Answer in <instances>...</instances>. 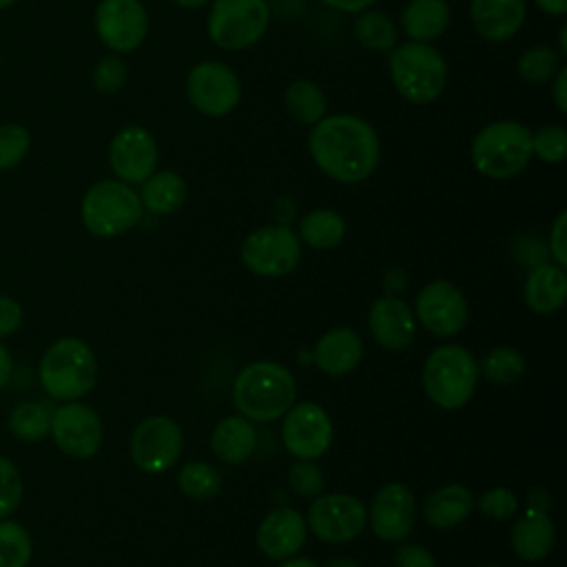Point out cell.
Here are the masks:
<instances>
[{"instance_id":"6da1fadb","label":"cell","mask_w":567,"mask_h":567,"mask_svg":"<svg viewBox=\"0 0 567 567\" xmlns=\"http://www.w3.org/2000/svg\"><path fill=\"white\" fill-rule=\"evenodd\" d=\"M308 151L319 171L341 184L368 179L374 173L381 155L379 137L372 124L350 113L321 117L317 124H312Z\"/></svg>"},{"instance_id":"7a4b0ae2","label":"cell","mask_w":567,"mask_h":567,"mask_svg":"<svg viewBox=\"0 0 567 567\" xmlns=\"http://www.w3.org/2000/svg\"><path fill=\"white\" fill-rule=\"evenodd\" d=\"M297 399L292 372L277 361H252L239 370L233 383V401L248 421H275Z\"/></svg>"},{"instance_id":"3957f363","label":"cell","mask_w":567,"mask_h":567,"mask_svg":"<svg viewBox=\"0 0 567 567\" xmlns=\"http://www.w3.org/2000/svg\"><path fill=\"white\" fill-rule=\"evenodd\" d=\"M97 361L93 350L75 337L53 341L40 359V383L55 401H78L93 390Z\"/></svg>"},{"instance_id":"277c9868","label":"cell","mask_w":567,"mask_h":567,"mask_svg":"<svg viewBox=\"0 0 567 567\" xmlns=\"http://www.w3.org/2000/svg\"><path fill=\"white\" fill-rule=\"evenodd\" d=\"M470 157L489 179L516 177L532 159V131L514 120L489 122L472 140Z\"/></svg>"},{"instance_id":"5b68a950","label":"cell","mask_w":567,"mask_h":567,"mask_svg":"<svg viewBox=\"0 0 567 567\" xmlns=\"http://www.w3.org/2000/svg\"><path fill=\"white\" fill-rule=\"evenodd\" d=\"M421 383L434 405L458 410L474 396L478 363L472 352L458 343L439 346L423 363Z\"/></svg>"},{"instance_id":"8992f818","label":"cell","mask_w":567,"mask_h":567,"mask_svg":"<svg viewBox=\"0 0 567 567\" xmlns=\"http://www.w3.org/2000/svg\"><path fill=\"white\" fill-rule=\"evenodd\" d=\"M390 78L401 97L412 104H427L443 93L447 64L427 42L410 40L392 49Z\"/></svg>"},{"instance_id":"52a82bcc","label":"cell","mask_w":567,"mask_h":567,"mask_svg":"<svg viewBox=\"0 0 567 567\" xmlns=\"http://www.w3.org/2000/svg\"><path fill=\"white\" fill-rule=\"evenodd\" d=\"M142 199L120 179H102L89 186L82 197L80 215L84 228L102 239L124 235L142 219Z\"/></svg>"},{"instance_id":"ba28073f","label":"cell","mask_w":567,"mask_h":567,"mask_svg":"<svg viewBox=\"0 0 567 567\" xmlns=\"http://www.w3.org/2000/svg\"><path fill=\"white\" fill-rule=\"evenodd\" d=\"M270 9L266 0H213L208 11V38L226 51L252 47L268 29Z\"/></svg>"},{"instance_id":"9c48e42d","label":"cell","mask_w":567,"mask_h":567,"mask_svg":"<svg viewBox=\"0 0 567 567\" xmlns=\"http://www.w3.org/2000/svg\"><path fill=\"white\" fill-rule=\"evenodd\" d=\"M244 266L259 277H284L301 259V239L286 224H270L252 230L241 241Z\"/></svg>"},{"instance_id":"30bf717a","label":"cell","mask_w":567,"mask_h":567,"mask_svg":"<svg viewBox=\"0 0 567 567\" xmlns=\"http://www.w3.org/2000/svg\"><path fill=\"white\" fill-rule=\"evenodd\" d=\"M184 447V434L177 421L164 414L142 419L131 434V458L146 474L171 470Z\"/></svg>"},{"instance_id":"8fae6325","label":"cell","mask_w":567,"mask_h":567,"mask_svg":"<svg viewBox=\"0 0 567 567\" xmlns=\"http://www.w3.org/2000/svg\"><path fill=\"white\" fill-rule=\"evenodd\" d=\"M188 102L208 117L228 115L241 97V84L237 73L217 60L199 62L186 78Z\"/></svg>"},{"instance_id":"7c38bea8","label":"cell","mask_w":567,"mask_h":567,"mask_svg":"<svg viewBox=\"0 0 567 567\" xmlns=\"http://www.w3.org/2000/svg\"><path fill=\"white\" fill-rule=\"evenodd\" d=\"M306 525L319 540L348 543L354 540L368 525V509L350 494H317L308 507Z\"/></svg>"},{"instance_id":"4fadbf2b","label":"cell","mask_w":567,"mask_h":567,"mask_svg":"<svg viewBox=\"0 0 567 567\" xmlns=\"http://www.w3.org/2000/svg\"><path fill=\"white\" fill-rule=\"evenodd\" d=\"M49 434L66 456L91 458L102 447L104 425L91 405L66 401L53 410Z\"/></svg>"},{"instance_id":"5bb4252c","label":"cell","mask_w":567,"mask_h":567,"mask_svg":"<svg viewBox=\"0 0 567 567\" xmlns=\"http://www.w3.org/2000/svg\"><path fill=\"white\" fill-rule=\"evenodd\" d=\"M284 447L301 461L323 456L332 443V421L328 412L312 401L292 403L281 423Z\"/></svg>"},{"instance_id":"9a60e30c","label":"cell","mask_w":567,"mask_h":567,"mask_svg":"<svg viewBox=\"0 0 567 567\" xmlns=\"http://www.w3.org/2000/svg\"><path fill=\"white\" fill-rule=\"evenodd\" d=\"M95 31L104 47L115 53L135 51L148 33V13L140 0H100Z\"/></svg>"},{"instance_id":"2e32d148","label":"cell","mask_w":567,"mask_h":567,"mask_svg":"<svg viewBox=\"0 0 567 567\" xmlns=\"http://www.w3.org/2000/svg\"><path fill=\"white\" fill-rule=\"evenodd\" d=\"M157 142L140 124L120 128L109 144V164L124 184H142L157 168Z\"/></svg>"},{"instance_id":"e0dca14e","label":"cell","mask_w":567,"mask_h":567,"mask_svg":"<svg viewBox=\"0 0 567 567\" xmlns=\"http://www.w3.org/2000/svg\"><path fill=\"white\" fill-rule=\"evenodd\" d=\"M467 299L463 292L445 281L436 279L421 288L416 295V321L436 337H452L467 323Z\"/></svg>"},{"instance_id":"ac0fdd59","label":"cell","mask_w":567,"mask_h":567,"mask_svg":"<svg viewBox=\"0 0 567 567\" xmlns=\"http://www.w3.org/2000/svg\"><path fill=\"white\" fill-rule=\"evenodd\" d=\"M416 520V501L405 483H385L372 498L368 523L372 534L385 543H401L410 536Z\"/></svg>"},{"instance_id":"d6986e66","label":"cell","mask_w":567,"mask_h":567,"mask_svg":"<svg viewBox=\"0 0 567 567\" xmlns=\"http://www.w3.org/2000/svg\"><path fill=\"white\" fill-rule=\"evenodd\" d=\"M368 328L381 348L399 352L412 343L416 317L401 297L383 295L368 310Z\"/></svg>"},{"instance_id":"ffe728a7","label":"cell","mask_w":567,"mask_h":567,"mask_svg":"<svg viewBox=\"0 0 567 567\" xmlns=\"http://www.w3.org/2000/svg\"><path fill=\"white\" fill-rule=\"evenodd\" d=\"M306 518L295 507H277L264 516L257 529V545L266 558L286 560L297 556L306 543Z\"/></svg>"},{"instance_id":"44dd1931","label":"cell","mask_w":567,"mask_h":567,"mask_svg":"<svg viewBox=\"0 0 567 567\" xmlns=\"http://www.w3.org/2000/svg\"><path fill=\"white\" fill-rule=\"evenodd\" d=\"M556 543V529L554 523L547 514V509L540 507H527L518 520L514 523L509 532V545L514 554L520 560L527 563H538L549 556Z\"/></svg>"},{"instance_id":"7402d4cb","label":"cell","mask_w":567,"mask_h":567,"mask_svg":"<svg viewBox=\"0 0 567 567\" xmlns=\"http://www.w3.org/2000/svg\"><path fill=\"white\" fill-rule=\"evenodd\" d=\"M525 0H472L470 18L474 31L489 42L509 40L525 20Z\"/></svg>"},{"instance_id":"603a6c76","label":"cell","mask_w":567,"mask_h":567,"mask_svg":"<svg viewBox=\"0 0 567 567\" xmlns=\"http://www.w3.org/2000/svg\"><path fill=\"white\" fill-rule=\"evenodd\" d=\"M363 357V341L352 328H330L315 346V365L330 377L352 372Z\"/></svg>"},{"instance_id":"cb8c5ba5","label":"cell","mask_w":567,"mask_h":567,"mask_svg":"<svg viewBox=\"0 0 567 567\" xmlns=\"http://www.w3.org/2000/svg\"><path fill=\"white\" fill-rule=\"evenodd\" d=\"M525 303L536 315H554L567 299V275L558 264H540L529 270L523 286Z\"/></svg>"},{"instance_id":"d4e9b609","label":"cell","mask_w":567,"mask_h":567,"mask_svg":"<svg viewBox=\"0 0 567 567\" xmlns=\"http://www.w3.org/2000/svg\"><path fill=\"white\" fill-rule=\"evenodd\" d=\"M474 509L472 492L461 483H447L434 489L423 503V518L434 529H452Z\"/></svg>"},{"instance_id":"484cf974","label":"cell","mask_w":567,"mask_h":567,"mask_svg":"<svg viewBox=\"0 0 567 567\" xmlns=\"http://www.w3.org/2000/svg\"><path fill=\"white\" fill-rule=\"evenodd\" d=\"M257 447V432L246 416H224L210 434L213 454L228 463L237 465L252 456Z\"/></svg>"},{"instance_id":"4316f807","label":"cell","mask_w":567,"mask_h":567,"mask_svg":"<svg viewBox=\"0 0 567 567\" xmlns=\"http://www.w3.org/2000/svg\"><path fill=\"white\" fill-rule=\"evenodd\" d=\"M450 24L445 0H410L401 13V27L414 42H430L443 35Z\"/></svg>"},{"instance_id":"83f0119b","label":"cell","mask_w":567,"mask_h":567,"mask_svg":"<svg viewBox=\"0 0 567 567\" xmlns=\"http://www.w3.org/2000/svg\"><path fill=\"white\" fill-rule=\"evenodd\" d=\"M140 199L155 215H173L186 202V182L173 171H155L142 182Z\"/></svg>"},{"instance_id":"f1b7e54d","label":"cell","mask_w":567,"mask_h":567,"mask_svg":"<svg viewBox=\"0 0 567 567\" xmlns=\"http://www.w3.org/2000/svg\"><path fill=\"white\" fill-rule=\"evenodd\" d=\"M346 235L343 217L332 208H315L299 221V239L317 250H330Z\"/></svg>"},{"instance_id":"f546056e","label":"cell","mask_w":567,"mask_h":567,"mask_svg":"<svg viewBox=\"0 0 567 567\" xmlns=\"http://www.w3.org/2000/svg\"><path fill=\"white\" fill-rule=\"evenodd\" d=\"M284 106L292 120L299 124H317L326 117V95L312 80H295L284 93Z\"/></svg>"},{"instance_id":"4dcf8cb0","label":"cell","mask_w":567,"mask_h":567,"mask_svg":"<svg viewBox=\"0 0 567 567\" xmlns=\"http://www.w3.org/2000/svg\"><path fill=\"white\" fill-rule=\"evenodd\" d=\"M53 410L40 401H22L9 412V430L20 441H42L51 430Z\"/></svg>"},{"instance_id":"1f68e13d","label":"cell","mask_w":567,"mask_h":567,"mask_svg":"<svg viewBox=\"0 0 567 567\" xmlns=\"http://www.w3.org/2000/svg\"><path fill=\"white\" fill-rule=\"evenodd\" d=\"M354 38L368 51H392L396 47V27L383 11H361L354 20Z\"/></svg>"},{"instance_id":"d6a6232c","label":"cell","mask_w":567,"mask_h":567,"mask_svg":"<svg viewBox=\"0 0 567 567\" xmlns=\"http://www.w3.org/2000/svg\"><path fill=\"white\" fill-rule=\"evenodd\" d=\"M177 487L184 496H188L193 501H208L219 494L221 476L210 463L193 461L179 470Z\"/></svg>"},{"instance_id":"836d02e7","label":"cell","mask_w":567,"mask_h":567,"mask_svg":"<svg viewBox=\"0 0 567 567\" xmlns=\"http://www.w3.org/2000/svg\"><path fill=\"white\" fill-rule=\"evenodd\" d=\"M478 372H483V377L492 383L509 385L525 374V357L516 348L498 346L483 357Z\"/></svg>"},{"instance_id":"e575fe53","label":"cell","mask_w":567,"mask_h":567,"mask_svg":"<svg viewBox=\"0 0 567 567\" xmlns=\"http://www.w3.org/2000/svg\"><path fill=\"white\" fill-rule=\"evenodd\" d=\"M33 554L29 532L16 520H0V567H27Z\"/></svg>"},{"instance_id":"d590c367","label":"cell","mask_w":567,"mask_h":567,"mask_svg":"<svg viewBox=\"0 0 567 567\" xmlns=\"http://www.w3.org/2000/svg\"><path fill=\"white\" fill-rule=\"evenodd\" d=\"M560 69V53L549 47H529L518 58V73L529 84H543Z\"/></svg>"},{"instance_id":"8d00e7d4","label":"cell","mask_w":567,"mask_h":567,"mask_svg":"<svg viewBox=\"0 0 567 567\" xmlns=\"http://www.w3.org/2000/svg\"><path fill=\"white\" fill-rule=\"evenodd\" d=\"M31 146V133L18 122L0 124V171L18 166Z\"/></svg>"},{"instance_id":"74e56055","label":"cell","mask_w":567,"mask_h":567,"mask_svg":"<svg viewBox=\"0 0 567 567\" xmlns=\"http://www.w3.org/2000/svg\"><path fill=\"white\" fill-rule=\"evenodd\" d=\"M532 155H536L547 164H560L567 155V131L558 124H547L534 131Z\"/></svg>"},{"instance_id":"f35d334b","label":"cell","mask_w":567,"mask_h":567,"mask_svg":"<svg viewBox=\"0 0 567 567\" xmlns=\"http://www.w3.org/2000/svg\"><path fill=\"white\" fill-rule=\"evenodd\" d=\"M478 509L492 520H509L518 512V498L509 487H489L478 496Z\"/></svg>"},{"instance_id":"ab89813d","label":"cell","mask_w":567,"mask_h":567,"mask_svg":"<svg viewBox=\"0 0 567 567\" xmlns=\"http://www.w3.org/2000/svg\"><path fill=\"white\" fill-rule=\"evenodd\" d=\"M22 501V476L18 467L0 456V520L7 518Z\"/></svg>"},{"instance_id":"60d3db41","label":"cell","mask_w":567,"mask_h":567,"mask_svg":"<svg viewBox=\"0 0 567 567\" xmlns=\"http://www.w3.org/2000/svg\"><path fill=\"white\" fill-rule=\"evenodd\" d=\"M323 472L312 463V461H301L297 458V463L290 467L288 472V485L297 496H317L323 489Z\"/></svg>"},{"instance_id":"b9f144b4","label":"cell","mask_w":567,"mask_h":567,"mask_svg":"<svg viewBox=\"0 0 567 567\" xmlns=\"http://www.w3.org/2000/svg\"><path fill=\"white\" fill-rule=\"evenodd\" d=\"M93 84L100 93H117L126 84V64L117 55H106L93 69Z\"/></svg>"},{"instance_id":"7bdbcfd3","label":"cell","mask_w":567,"mask_h":567,"mask_svg":"<svg viewBox=\"0 0 567 567\" xmlns=\"http://www.w3.org/2000/svg\"><path fill=\"white\" fill-rule=\"evenodd\" d=\"M394 567H439L430 549L416 543H403L394 551Z\"/></svg>"},{"instance_id":"ee69618b","label":"cell","mask_w":567,"mask_h":567,"mask_svg":"<svg viewBox=\"0 0 567 567\" xmlns=\"http://www.w3.org/2000/svg\"><path fill=\"white\" fill-rule=\"evenodd\" d=\"M549 250L558 266L567 264V213L560 210L549 230Z\"/></svg>"},{"instance_id":"f6af8a7d","label":"cell","mask_w":567,"mask_h":567,"mask_svg":"<svg viewBox=\"0 0 567 567\" xmlns=\"http://www.w3.org/2000/svg\"><path fill=\"white\" fill-rule=\"evenodd\" d=\"M22 326V306L11 297H0V337L13 334Z\"/></svg>"},{"instance_id":"bcb514c9","label":"cell","mask_w":567,"mask_h":567,"mask_svg":"<svg viewBox=\"0 0 567 567\" xmlns=\"http://www.w3.org/2000/svg\"><path fill=\"white\" fill-rule=\"evenodd\" d=\"M554 102L560 113H567V69L560 66L554 75Z\"/></svg>"},{"instance_id":"7dc6e473","label":"cell","mask_w":567,"mask_h":567,"mask_svg":"<svg viewBox=\"0 0 567 567\" xmlns=\"http://www.w3.org/2000/svg\"><path fill=\"white\" fill-rule=\"evenodd\" d=\"M321 2L337 11H343V13H361L368 7H372L374 0H321Z\"/></svg>"},{"instance_id":"c3c4849f","label":"cell","mask_w":567,"mask_h":567,"mask_svg":"<svg viewBox=\"0 0 567 567\" xmlns=\"http://www.w3.org/2000/svg\"><path fill=\"white\" fill-rule=\"evenodd\" d=\"M11 379V354L9 350L0 343V390L9 383Z\"/></svg>"},{"instance_id":"681fc988","label":"cell","mask_w":567,"mask_h":567,"mask_svg":"<svg viewBox=\"0 0 567 567\" xmlns=\"http://www.w3.org/2000/svg\"><path fill=\"white\" fill-rule=\"evenodd\" d=\"M536 4L549 16H565L567 13V0H536Z\"/></svg>"},{"instance_id":"f907efd6","label":"cell","mask_w":567,"mask_h":567,"mask_svg":"<svg viewBox=\"0 0 567 567\" xmlns=\"http://www.w3.org/2000/svg\"><path fill=\"white\" fill-rule=\"evenodd\" d=\"M279 567H319L312 558H297V556H290V558H286V560H281V565Z\"/></svg>"},{"instance_id":"816d5d0a","label":"cell","mask_w":567,"mask_h":567,"mask_svg":"<svg viewBox=\"0 0 567 567\" xmlns=\"http://www.w3.org/2000/svg\"><path fill=\"white\" fill-rule=\"evenodd\" d=\"M326 567H359V563H354L350 558H332L326 563Z\"/></svg>"},{"instance_id":"f5cc1de1","label":"cell","mask_w":567,"mask_h":567,"mask_svg":"<svg viewBox=\"0 0 567 567\" xmlns=\"http://www.w3.org/2000/svg\"><path fill=\"white\" fill-rule=\"evenodd\" d=\"M173 2L179 4V7H184V9H199V7L208 4L210 0H173Z\"/></svg>"},{"instance_id":"db71d44e","label":"cell","mask_w":567,"mask_h":567,"mask_svg":"<svg viewBox=\"0 0 567 567\" xmlns=\"http://www.w3.org/2000/svg\"><path fill=\"white\" fill-rule=\"evenodd\" d=\"M565 35H567V27L563 24V27H560V53L567 51V40H565Z\"/></svg>"},{"instance_id":"11a10c76","label":"cell","mask_w":567,"mask_h":567,"mask_svg":"<svg viewBox=\"0 0 567 567\" xmlns=\"http://www.w3.org/2000/svg\"><path fill=\"white\" fill-rule=\"evenodd\" d=\"M18 0H0V9H7V7H11V4H16Z\"/></svg>"},{"instance_id":"9f6ffc18","label":"cell","mask_w":567,"mask_h":567,"mask_svg":"<svg viewBox=\"0 0 567 567\" xmlns=\"http://www.w3.org/2000/svg\"><path fill=\"white\" fill-rule=\"evenodd\" d=\"M483 567H496V565H483Z\"/></svg>"}]
</instances>
